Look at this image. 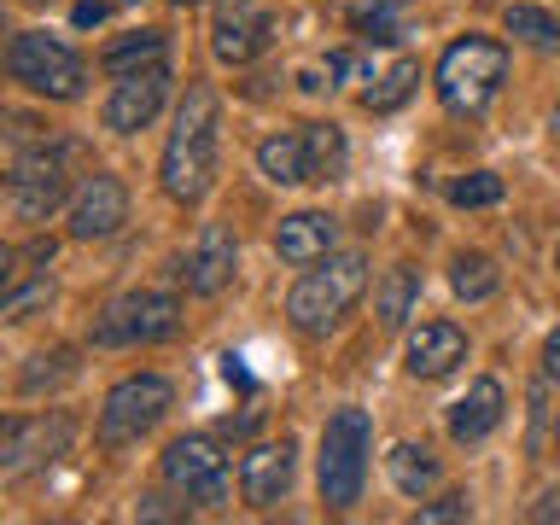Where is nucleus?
<instances>
[{"mask_svg": "<svg viewBox=\"0 0 560 525\" xmlns=\"http://www.w3.org/2000/svg\"><path fill=\"white\" fill-rule=\"evenodd\" d=\"M217 152H222V105L210 88H187L175 129H170V147H164V192L175 205H199L210 192Z\"/></svg>", "mask_w": 560, "mask_h": 525, "instance_id": "nucleus-1", "label": "nucleus"}, {"mask_svg": "<svg viewBox=\"0 0 560 525\" xmlns=\"http://www.w3.org/2000/svg\"><path fill=\"white\" fill-rule=\"evenodd\" d=\"M368 450H374V420L362 409H332L322 427V455H315V479H322V502L332 514L362 502L368 479Z\"/></svg>", "mask_w": 560, "mask_h": 525, "instance_id": "nucleus-2", "label": "nucleus"}, {"mask_svg": "<svg viewBox=\"0 0 560 525\" xmlns=\"http://www.w3.org/2000/svg\"><path fill=\"white\" fill-rule=\"evenodd\" d=\"M362 287H368V257H362V252L322 257V269L310 262V275L287 292L292 327H298V332H327V327H339L345 315H350V304L362 298Z\"/></svg>", "mask_w": 560, "mask_h": 525, "instance_id": "nucleus-3", "label": "nucleus"}, {"mask_svg": "<svg viewBox=\"0 0 560 525\" xmlns=\"http://www.w3.org/2000/svg\"><path fill=\"white\" fill-rule=\"evenodd\" d=\"M508 82V52L490 35H467V42H450L444 59H438V100L450 105L455 117H479L490 100L502 94Z\"/></svg>", "mask_w": 560, "mask_h": 525, "instance_id": "nucleus-4", "label": "nucleus"}, {"mask_svg": "<svg viewBox=\"0 0 560 525\" xmlns=\"http://www.w3.org/2000/svg\"><path fill=\"white\" fill-rule=\"evenodd\" d=\"M7 77L18 88H30V94H42V100H77L82 82H88V65H82L77 47L59 42V35L18 30L7 42Z\"/></svg>", "mask_w": 560, "mask_h": 525, "instance_id": "nucleus-5", "label": "nucleus"}, {"mask_svg": "<svg viewBox=\"0 0 560 525\" xmlns=\"http://www.w3.org/2000/svg\"><path fill=\"white\" fill-rule=\"evenodd\" d=\"M170 409H175V385L164 374H129L105 392L94 438L105 450H122V444H135V438H147Z\"/></svg>", "mask_w": 560, "mask_h": 525, "instance_id": "nucleus-6", "label": "nucleus"}, {"mask_svg": "<svg viewBox=\"0 0 560 525\" xmlns=\"http://www.w3.org/2000/svg\"><path fill=\"white\" fill-rule=\"evenodd\" d=\"M70 192V170H65V147H18L12 152V170H7V205L18 222H47L52 210L65 205Z\"/></svg>", "mask_w": 560, "mask_h": 525, "instance_id": "nucleus-7", "label": "nucleus"}, {"mask_svg": "<svg viewBox=\"0 0 560 525\" xmlns=\"http://www.w3.org/2000/svg\"><path fill=\"white\" fill-rule=\"evenodd\" d=\"M182 327V304L170 292H122L117 304H105L94 322V345L117 350V345H164Z\"/></svg>", "mask_w": 560, "mask_h": 525, "instance_id": "nucleus-8", "label": "nucleus"}, {"mask_svg": "<svg viewBox=\"0 0 560 525\" xmlns=\"http://www.w3.org/2000/svg\"><path fill=\"white\" fill-rule=\"evenodd\" d=\"M164 479L182 490L187 502H199V508H222L228 490H234L228 455L217 450V438H199V432L175 438V444L164 450Z\"/></svg>", "mask_w": 560, "mask_h": 525, "instance_id": "nucleus-9", "label": "nucleus"}, {"mask_svg": "<svg viewBox=\"0 0 560 525\" xmlns=\"http://www.w3.org/2000/svg\"><path fill=\"white\" fill-rule=\"evenodd\" d=\"M77 438V420L70 415H12L0 427V472L18 479L30 467H52Z\"/></svg>", "mask_w": 560, "mask_h": 525, "instance_id": "nucleus-10", "label": "nucleus"}, {"mask_svg": "<svg viewBox=\"0 0 560 525\" xmlns=\"http://www.w3.org/2000/svg\"><path fill=\"white\" fill-rule=\"evenodd\" d=\"M164 100H170V65L129 70V77H117L112 100H105V129L112 135H140L158 112H164Z\"/></svg>", "mask_w": 560, "mask_h": 525, "instance_id": "nucleus-11", "label": "nucleus"}, {"mask_svg": "<svg viewBox=\"0 0 560 525\" xmlns=\"http://www.w3.org/2000/svg\"><path fill=\"white\" fill-rule=\"evenodd\" d=\"M129 222V187L117 175H88L70 199V240H112Z\"/></svg>", "mask_w": 560, "mask_h": 525, "instance_id": "nucleus-12", "label": "nucleus"}, {"mask_svg": "<svg viewBox=\"0 0 560 525\" xmlns=\"http://www.w3.org/2000/svg\"><path fill=\"white\" fill-rule=\"evenodd\" d=\"M234 269H240V240H234V228L205 222V228H199V240H192V257L182 262L187 292L217 298V292L228 287V280H234Z\"/></svg>", "mask_w": 560, "mask_h": 525, "instance_id": "nucleus-13", "label": "nucleus"}, {"mask_svg": "<svg viewBox=\"0 0 560 525\" xmlns=\"http://www.w3.org/2000/svg\"><path fill=\"white\" fill-rule=\"evenodd\" d=\"M292 479H298V444H292V438H280V444H257L252 455H245V467H240V485H245V502H252V508L287 502Z\"/></svg>", "mask_w": 560, "mask_h": 525, "instance_id": "nucleus-14", "label": "nucleus"}, {"mask_svg": "<svg viewBox=\"0 0 560 525\" xmlns=\"http://www.w3.org/2000/svg\"><path fill=\"white\" fill-rule=\"evenodd\" d=\"M467 362V332L455 322H420L409 339V374L415 380H444Z\"/></svg>", "mask_w": 560, "mask_h": 525, "instance_id": "nucleus-15", "label": "nucleus"}, {"mask_svg": "<svg viewBox=\"0 0 560 525\" xmlns=\"http://www.w3.org/2000/svg\"><path fill=\"white\" fill-rule=\"evenodd\" d=\"M275 24L262 18L252 0H228L222 18H217V59L222 65H252L262 47H269Z\"/></svg>", "mask_w": 560, "mask_h": 525, "instance_id": "nucleus-16", "label": "nucleus"}, {"mask_svg": "<svg viewBox=\"0 0 560 525\" xmlns=\"http://www.w3.org/2000/svg\"><path fill=\"white\" fill-rule=\"evenodd\" d=\"M332 240H339V222H332L327 210H292V217L275 228V252L287 262H298V269L332 257Z\"/></svg>", "mask_w": 560, "mask_h": 525, "instance_id": "nucleus-17", "label": "nucleus"}, {"mask_svg": "<svg viewBox=\"0 0 560 525\" xmlns=\"http://www.w3.org/2000/svg\"><path fill=\"white\" fill-rule=\"evenodd\" d=\"M502 409H508L502 380H490V374L472 380L467 397L450 402V438H455V444H479V438H490L502 427Z\"/></svg>", "mask_w": 560, "mask_h": 525, "instance_id": "nucleus-18", "label": "nucleus"}, {"mask_svg": "<svg viewBox=\"0 0 560 525\" xmlns=\"http://www.w3.org/2000/svg\"><path fill=\"white\" fill-rule=\"evenodd\" d=\"M257 170L269 175L275 187H298L310 182V147H304V129H280L257 147Z\"/></svg>", "mask_w": 560, "mask_h": 525, "instance_id": "nucleus-19", "label": "nucleus"}, {"mask_svg": "<svg viewBox=\"0 0 560 525\" xmlns=\"http://www.w3.org/2000/svg\"><path fill=\"white\" fill-rule=\"evenodd\" d=\"M415 304H420V275L409 269V262L385 269V280L374 287V315H380V327H385V332H397V327L415 315Z\"/></svg>", "mask_w": 560, "mask_h": 525, "instance_id": "nucleus-20", "label": "nucleus"}, {"mask_svg": "<svg viewBox=\"0 0 560 525\" xmlns=\"http://www.w3.org/2000/svg\"><path fill=\"white\" fill-rule=\"evenodd\" d=\"M385 462H392V485L402 490V497L427 502L432 490H438V455H432L427 444H397Z\"/></svg>", "mask_w": 560, "mask_h": 525, "instance_id": "nucleus-21", "label": "nucleus"}, {"mask_svg": "<svg viewBox=\"0 0 560 525\" xmlns=\"http://www.w3.org/2000/svg\"><path fill=\"white\" fill-rule=\"evenodd\" d=\"M304 147H310V182H339L350 164V147L339 135V122H304Z\"/></svg>", "mask_w": 560, "mask_h": 525, "instance_id": "nucleus-22", "label": "nucleus"}, {"mask_svg": "<svg viewBox=\"0 0 560 525\" xmlns=\"http://www.w3.org/2000/svg\"><path fill=\"white\" fill-rule=\"evenodd\" d=\"M112 77H129V70H147V65H164V35L158 30H135V35H122V42L105 47V59H100Z\"/></svg>", "mask_w": 560, "mask_h": 525, "instance_id": "nucleus-23", "label": "nucleus"}, {"mask_svg": "<svg viewBox=\"0 0 560 525\" xmlns=\"http://www.w3.org/2000/svg\"><path fill=\"white\" fill-rule=\"evenodd\" d=\"M502 24H508V35H520L525 47H537V52H560V18L555 12H542V7H508L502 12Z\"/></svg>", "mask_w": 560, "mask_h": 525, "instance_id": "nucleus-24", "label": "nucleus"}, {"mask_svg": "<svg viewBox=\"0 0 560 525\" xmlns=\"http://www.w3.org/2000/svg\"><path fill=\"white\" fill-rule=\"evenodd\" d=\"M497 287H502V275H497V262H490L485 252H462L450 262V292L467 298V304H479V298H490Z\"/></svg>", "mask_w": 560, "mask_h": 525, "instance_id": "nucleus-25", "label": "nucleus"}, {"mask_svg": "<svg viewBox=\"0 0 560 525\" xmlns=\"http://www.w3.org/2000/svg\"><path fill=\"white\" fill-rule=\"evenodd\" d=\"M415 82H420V65H415V59H397V65L362 94V105H368L374 117H385V112H397V105L415 94Z\"/></svg>", "mask_w": 560, "mask_h": 525, "instance_id": "nucleus-26", "label": "nucleus"}, {"mask_svg": "<svg viewBox=\"0 0 560 525\" xmlns=\"http://www.w3.org/2000/svg\"><path fill=\"white\" fill-rule=\"evenodd\" d=\"M70 374H77V357H70V350H42V357H30V368L18 374V392L35 397V392H47V385H65Z\"/></svg>", "mask_w": 560, "mask_h": 525, "instance_id": "nucleus-27", "label": "nucleus"}, {"mask_svg": "<svg viewBox=\"0 0 560 525\" xmlns=\"http://www.w3.org/2000/svg\"><path fill=\"white\" fill-rule=\"evenodd\" d=\"M52 304V280L47 275H35L30 287L24 280H12L7 292H0V315H7V322H30V315H42Z\"/></svg>", "mask_w": 560, "mask_h": 525, "instance_id": "nucleus-28", "label": "nucleus"}, {"mask_svg": "<svg viewBox=\"0 0 560 525\" xmlns=\"http://www.w3.org/2000/svg\"><path fill=\"white\" fill-rule=\"evenodd\" d=\"M497 199H502V175H490V170L462 175V182L450 187V205H462V210H485V205H497Z\"/></svg>", "mask_w": 560, "mask_h": 525, "instance_id": "nucleus-29", "label": "nucleus"}, {"mask_svg": "<svg viewBox=\"0 0 560 525\" xmlns=\"http://www.w3.org/2000/svg\"><path fill=\"white\" fill-rule=\"evenodd\" d=\"M420 525H438V520H472V502H467V490H450V497H438V502H420Z\"/></svg>", "mask_w": 560, "mask_h": 525, "instance_id": "nucleus-30", "label": "nucleus"}, {"mask_svg": "<svg viewBox=\"0 0 560 525\" xmlns=\"http://www.w3.org/2000/svg\"><path fill=\"white\" fill-rule=\"evenodd\" d=\"M140 520H187V502H170V497H140Z\"/></svg>", "mask_w": 560, "mask_h": 525, "instance_id": "nucleus-31", "label": "nucleus"}, {"mask_svg": "<svg viewBox=\"0 0 560 525\" xmlns=\"http://www.w3.org/2000/svg\"><path fill=\"white\" fill-rule=\"evenodd\" d=\"M525 520H537V525H555V520H560V485H549V490H542V497H537L532 508H525Z\"/></svg>", "mask_w": 560, "mask_h": 525, "instance_id": "nucleus-32", "label": "nucleus"}, {"mask_svg": "<svg viewBox=\"0 0 560 525\" xmlns=\"http://www.w3.org/2000/svg\"><path fill=\"white\" fill-rule=\"evenodd\" d=\"M222 380L234 385V392H257V380H252V368H245L240 357H222Z\"/></svg>", "mask_w": 560, "mask_h": 525, "instance_id": "nucleus-33", "label": "nucleus"}, {"mask_svg": "<svg viewBox=\"0 0 560 525\" xmlns=\"http://www.w3.org/2000/svg\"><path fill=\"white\" fill-rule=\"evenodd\" d=\"M105 12H112L105 0H82V7L70 12V18H77V30H94V24H105Z\"/></svg>", "mask_w": 560, "mask_h": 525, "instance_id": "nucleus-34", "label": "nucleus"}, {"mask_svg": "<svg viewBox=\"0 0 560 525\" xmlns=\"http://www.w3.org/2000/svg\"><path fill=\"white\" fill-rule=\"evenodd\" d=\"M542 374L560 380V327L549 332V339H542Z\"/></svg>", "mask_w": 560, "mask_h": 525, "instance_id": "nucleus-35", "label": "nucleus"}, {"mask_svg": "<svg viewBox=\"0 0 560 525\" xmlns=\"http://www.w3.org/2000/svg\"><path fill=\"white\" fill-rule=\"evenodd\" d=\"M549 135H555V147H560V105L549 112Z\"/></svg>", "mask_w": 560, "mask_h": 525, "instance_id": "nucleus-36", "label": "nucleus"}, {"mask_svg": "<svg viewBox=\"0 0 560 525\" xmlns=\"http://www.w3.org/2000/svg\"><path fill=\"white\" fill-rule=\"evenodd\" d=\"M555 450H560V409H555Z\"/></svg>", "mask_w": 560, "mask_h": 525, "instance_id": "nucleus-37", "label": "nucleus"}, {"mask_svg": "<svg viewBox=\"0 0 560 525\" xmlns=\"http://www.w3.org/2000/svg\"><path fill=\"white\" fill-rule=\"evenodd\" d=\"M170 7H199V0H170Z\"/></svg>", "mask_w": 560, "mask_h": 525, "instance_id": "nucleus-38", "label": "nucleus"}, {"mask_svg": "<svg viewBox=\"0 0 560 525\" xmlns=\"http://www.w3.org/2000/svg\"><path fill=\"white\" fill-rule=\"evenodd\" d=\"M555 269H560V252H555Z\"/></svg>", "mask_w": 560, "mask_h": 525, "instance_id": "nucleus-39", "label": "nucleus"}]
</instances>
